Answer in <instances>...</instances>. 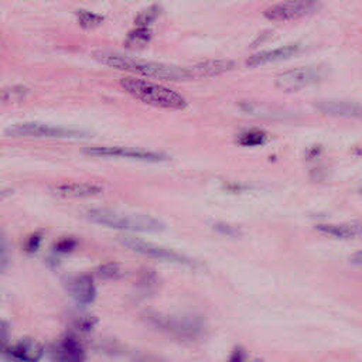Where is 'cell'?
Wrapping results in <instances>:
<instances>
[{"mask_svg":"<svg viewBox=\"0 0 362 362\" xmlns=\"http://www.w3.org/2000/svg\"><path fill=\"white\" fill-rule=\"evenodd\" d=\"M93 58L115 69L120 71H128L133 72L136 76L148 77L152 80H164V81H183L191 78L188 68L183 67H174V65H167L161 63H153V61H146V60H137L129 56L119 54L115 52H106V50H100L95 52Z\"/></svg>","mask_w":362,"mask_h":362,"instance_id":"obj_1","label":"cell"},{"mask_svg":"<svg viewBox=\"0 0 362 362\" xmlns=\"http://www.w3.org/2000/svg\"><path fill=\"white\" fill-rule=\"evenodd\" d=\"M87 220L112 229L132 231V232H160L164 229V224L153 216L142 214H128L122 211L93 208L87 211Z\"/></svg>","mask_w":362,"mask_h":362,"instance_id":"obj_2","label":"cell"},{"mask_svg":"<svg viewBox=\"0 0 362 362\" xmlns=\"http://www.w3.org/2000/svg\"><path fill=\"white\" fill-rule=\"evenodd\" d=\"M120 85L136 100L148 105L164 109H184L187 106L185 100L179 92L148 80L129 77L120 81Z\"/></svg>","mask_w":362,"mask_h":362,"instance_id":"obj_3","label":"cell"},{"mask_svg":"<svg viewBox=\"0 0 362 362\" xmlns=\"http://www.w3.org/2000/svg\"><path fill=\"white\" fill-rule=\"evenodd\" d=\"M146 320L153 327L181 339H194L203 330V323L196 316H168L150 311L146 315Z\"/></svg>","mask_w":362,"mask_h":362,"instance_id":"obj_4","label":"cell"},{"mask_svg":"<svg viewBox=\"0 0 362 362\" xmlns=\"http://www.w3.org/2000/svg\"><path fill=\"white\" fill-rule=\"evenodd\" d=\"M6 136L10 137H52V139H72L84 137L87 132L80 129H71L63 126H52L44 124H16L5 131Z\"/></svg>","mask_w":362,"mask_h":362,"instance_id":"obj_5","label":"cell"},{"mask_svg":"<svg viewBox=\"0 0 362 362\" xmlns=\"http://www.w3.org/2000/svg\"><path fill=\"white\" fill-rule=\"evenodd\" d=\"M120 244L126 247L128 249L144 255L148 258H153L157 260L163 262H172V263H180L184 264V267H194L196 262L190 259L188 256H184L179 252H174L172 249H167L163 247H159L152 242H146V240L139 239V238H132V236H120L119 238Z\"/></svg>","mask_w":362,"mask_h":362,"instance_id":"obj_6","label":"cell"},{"mask_svg":"<svg viewBox=\"0 0 362 362\" xmlns=\"http://www.w3.org/2000/svg\"><path fill=\"white\" fill-rule=\"evenodd\" d=\"M324 78V71L319 67H299L282 72L275 80L276 87L284 92H296L315 85Z\"/></svg>","mask_w":362,"mask_h":362,"instance_id":"obj_7","label":"cell"},{"mask_svg":"<svg viewBox=\"0 0 362 362\" xmlns=\"http://www.w3.org/2000/svg\"><path fill=\"white\" fill-rule=\"evenodd\" d=\"M84 153L93 157H125L142 161H163L167 159L163 153L124 146H92L84 149Z\"/></svg>","mask_w":362,"mask_h":362,"instance_id":"obj_8","label":"cell"},{"mask_svg":"<svg viewBox=\"0 0 362 362\" xmlns=\"http://www.w3.org/2000/svg\"><path fill=\"white\" fill-rule=\"evenodd\" d=\"M319 8L315 2H284L278 3L263 12L264 17L273 21H284L303 17L311 12H315Z\"/></svg>","mask_w":362,"mask_h":362,"instance_id":"obj_9","label":"cell"},{"mask_svg":"<svg viewBox=\"0 0 362 362\" xmlns=\"http://www.w3.org/2000/svg\"><path fill=\"white\" fill-rule=\"evenodd\" d=\"M54 362H85L87 355L74 335H65L53 347Z\"/></svg>","mask_w":362,"mask_h":362,"instance_id":"obj_10","label":"cell"},{"mask_svg":"<svg viewBox=\"0 0 362 362\" xmlns=\"http://www.w3.org/2000/svg\"><path fill=\"white\" fill-rule=\"evenodd\" d=\"M53 191L63 199H91L101 196L104 188L92 183H63L54 185Z\"/></svg>","mask_w":362,"mask_h":362,"instance_id":"obj_11","label":"cell"},{"mask_svg":"<svg viewBox=\"0 0 362 362\" xmlns=\"http://www.w3.org/2000/svg\"><path fill=\"white\" fill-rule=\"evenodd\" d=\"M68 292L77 303L87 306L96 297V287L91 275H78L68 282Z\"/></svg>","mask_w":362,"mask_h":362,"instance_id":"obj_12","label":"cell"},{"mask_svg":"<svg viewBox=\"0 0 362 362\" xmlns=\"http://www.w3.org/2000/svg\"><path fill=\"white\" fill-rule=\"evenodd\" d=\"M6 354L14 362H38L44 355V347L32 339H24L9 348Z\"/></svg>","mask_w":362,"mask_h":362,"instance_id":"obj_13","label":"cell"},{"mask_svg":"<svg viewBox=\"0 0 362 362\" xmlns=\"http://www.w3.org/2000/svg\"><path fill=\"white\" fill-rule=\"evenodd\" d=\"M299 50H300L299 44H289V45H284L280 48H275V50L262 52V53H258V54H253L252 57H249L247 60V65L248 67H259V65H264V64H269V63L287 60V58L293 57L296 53H299Z\"/></svg>","mask_w":362,"mask_h":362,"instance_id":"obj_14","label":"cell"},{"mask_svg":"<svg viewBox=\"0 0 362 362\" xmlns=\"http://www.w3.org/2000/svg\"><path fill=\"white\" fill-rule=\"evenodd\" d=\"M235 67V63L231 60H205L188 68L191 78H207L224 74Z\"/></svg>","mask_w":362,"mask_h":362,"instance_id":"obj_15","label":"cell"},{"mask_svg":"<svg viewBox=\"0 0 362 362\" xmlns=\"http://www.w3.org/2000/svg\"><path fill=\"white\" fill-rule=\"evenodd\" d=\"M316 108L331 116L340 117H362V105L346 101H321Z\"/></svg>","mask_w":362,"mask_h":362,"instance_id":"obj_16","label":"cell"},{"mask_svg":"<svg viewBox=\"0 0 362 362\" xmlns=\"http://www.w3.org/2000/svg\"><path fill=\"white\" fill-rule=\"evenodd\" d=\"M317 229L337 239H351L358 235H362L361 224H326L317 225Z\"/></svg>","mask_w":362,"mask_h":362,"instance_id":"obj_17","label":"cell"},{"mask_svg":"<svg viewBox=\"0 0 362 362\" xmlns=\"http://www.w3.org/2000/svg\"><path fill=\"white\" fill-rule=\"evenodd\" d=\"M240 108L251 115H258V116L269 117V119H276V117L284 119L287 116V113L283 109H279L271 105H262L258 102H244L242 105H240Z\"/></svg>","mask_w":362,"mask_h":362,"instance_id":"obj_18","label":"cell"},{"mask_svg":"<svg viewBox=\"0 0 362 362\" xmlns=\"http://www.w3.org/2000/svg\"><path fill=\"white\" fill-rule=\"evenodd\" d=\"M152 40V32L149 27H136L126 37V47L131 50H140Z\"/></svg>","mask_w":362,"mask_h":362,"instance_id":"obj_19","label":"cell"},{"mask_svg":"<svg viewBox=\"0 0 362 362\" xmlns=\"http://www.w3.org/2000/svg\"><path fill=\"white\" fill-rule=\"evenodd\" d=\"M29 88L24 85H13L0 91V102L3 104H16L23 101L29 95Z\"/></svg>","mask_w":362,"mask_h":362,"instance_id":"obj_20","label":"cell"},{"mask_svg":"<svg viewBox=\"0 0 362 362\" xmlns=\"http://www.w3.org/2000/svg\"><path fill=\"white\" fill-rule=\"evenodd\" d=\"M96 275L102 279H108V280H115V279H120L124 278L125 272L122 269L120 264L115 263V262H109V263H102L101 267L96 269Z\"/></svg>","mask_w":362,"mask_h":362,"instance_id":"obj_21","label":"cell"},{"mask_svg":"<svg viewBox=\"0 0 362 362\" xmlns=\"http://www.w3.org/2000/svg\"><path fill=\"white\" fill-rule=\"evenodd\" d=\"M77 19L82 29H93L96 26H100V24H102L104 21V16L89 12V10H78Z\"/></svg>","mask_w":362,"mask_h":362,"instance_id":"obj_22","label":"cell"},{"mask_svg":"<svg viewBox=\"0 0 362 362\" xmlns=\"http://www.w3.org/2000/svg\"><path fill=\"white\" fill-rule=\"evenodd\" d=\"M264 140H267V135H264L263 132L260 131H249V132H245L239 136L238 142L239 144H242V146H259V144L264 143Z\"/></svg>","mask_w":362,"mask_h":362,"instance_id":"obj_23","label":"cell"},{"mask_svg":"<svg viewBox=\"0 0 362 362\" xmlns=\"http://www.w3.org/2000/svg\"><path fill=\"white\" fill-rule=\"evenodd\" d=\"M160 13V8L157 5H153V6H149L144 10H142L137 17H136V24L137 27H148L150 23H153L156 20V17L159 16Z\"/></svg>","mask_w":362,"mask_h":362,"instance_id":"obj_24","label":"cell"},{"mask_svg":"<svg viewBox=\"0 0 362 362\" xmlns=\"http://www.w3.org/2000/svg\"><path fill=\"white\" fill-rule=\"evenodd\" d=\"M77 245H78V240L76 238L64 236V238H60L54 244V251L57 253H69L72 251H76Z\"/></svg>","mask_w":362,"mask_h":362,"instance_id":"obj_25","label":"cell"},{"mask_svg":"<svg viewBox=\"0 0 362 362\" xmlns=\"http://www.w3.org/2000/svg\"><path fill=\"white\" fill-rule=\"evenodd\" d=\"M41 234L40 232H34L33 235H30L27 239H26V244H24V249H26V252L29 253H33L38 249L40 244H41Z\"/></svg>","mask_w":362,"mask_h":362,"instance_id":"obj_26","label":"cell"},{"mask_svg":"<svg viewBox=\"0 0 362 362\" xmlns=\"http://www.w3.org/2000/svg\"><path fill=\"white\" fill-rule=\"evenodd\" d=\"M9 324L6 321H0V352H8L9 341Z\"/></svg>","mask_w":362,"mask_h":362,"instance_id":"obj_27","label":"cell"},{"mask_svg":"<svg viewBox=\"0 0 362 362\" xmlns=\"http://www.w3.org/2000/svg\"><path fill=\"white\" fill-rule=\"evenodd\" d=\"M9 260H10V255H9L8 244L5 242V239H0V271L8 268Z\"/></svg>","mask_w":362,"mask_h":362,"instance_id":"obj_28","label":"cell"},{"mask_svg":"<svg viewBox=\"0 0 362 362\" xmlns=\"http://www.w3.org/2000/svg\"><path fill=\"white\" fill-rule=\"evenodd\" d=\"M245 361H247V352L242 347H236L228 359V362H245Z\"/></svg>","mask_w":362,"mask_h":362,"instance_id":"obj_29","label":"cell"},{"mask_svg":"<svg viewBox=\"0 0 362 362\" xmlns=\"http://www.w3.org/2000/svg\"><path fill=\"white\" fill-rule=\"evenodd\" d=\"M214 229H216V231L224 234V235H231V236L235 235V234H238V231L234 227L227 225V224H215L214 225Z\"/></svg>","mask_w":362,"mask_h":362,"instance_id":"obj_30","label":"cell"},{"mask_svg":"<svg viewBox=\"0 0 362 362\" xmlns=\"http://www.w3.org/2000/svg\"><path fill=\"white\" fill-rule=\"evenodd\" d=\"M93 326H95V319H91V317L81 319V320L78 321V327H80L81 331H89Z\"/></svg>","mask_w":362,"mask_h":362,"instance_id":"obj_31","label":"cell"},{"mask_svg":"<svg viewBox=\"0 0 362 362\" xmlns=\"http://www.w3.org/2000/svg\"><path fill=\"white\" fill-rule=\"evenodd\" d=\"M350 262L352 264H355V267H362V251L355 252L354 255H351L350 256Z\"/></svg>","mask_w":362,"mask_h":362,"instance_id":"obj_32","label":"cell"},{"mask_svg":"<svg viewBox=\"0 0 362 362\" xmlns=\"http://www.w3.org/2000/svg\"><path fill=\"white\" fill-rule=\"evenodd\" d=\"M12 194H13V190H10V188H8V190H0V201H3L5 199H8Z\"/></svg>","mask_w":362,"mask_h":362,"instance_id":"obj_33","label":"cell"},{"mask_svg":"<svg viewBox=\"0 0 362 362\" xmlns=\"http://www.w3.org/2000/svg\"><path fill=\"white\" fill-rule=\"evenodd\" d=\"M253 362H263V361H260V359H256V361H253Z\"/></svg>","mask_w":362,"mask_h":362,"instance_id":"obj_34","label":"cell"}]
</instances>
